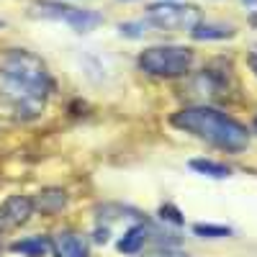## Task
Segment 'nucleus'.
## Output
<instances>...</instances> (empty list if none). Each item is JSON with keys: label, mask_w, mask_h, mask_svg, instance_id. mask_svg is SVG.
<instances>
[{"label": "nucleus", "mask_w": 257, "mask_h": 257, "mask_svg": "<svg viewBox=\"0 0 257 257\" xmlns=\"http://www.w3.org/2000/svg\"><path fill=\"white\" fill-rule=\"evenodd\" d=\"M0 80H3L6 100L18 116H36L44 108L49 90L47 64L29 49H6L0 52Z\"/></svg>", "instance_id": "1"}, {"label": "nucleus", "mask_w": 257, "mask_h": 257, "mask_svg": "<svg viewBox=\"0 0 257 257\" xmlns=\"http://www.w3.org/2000/svg\"><path fill=\"white\" fill-rule=\"evenodd\" d=\"M173 126L219 149H226V152H239L249 142L247 128L239 121H234L216 108H208V105H190V108L178 111L173 116Z\"/></svg>", "instance_id": "2"}, {"label": "nucleus", "mask_w": 257, "mask_h": 257, "mask_svg": "<svg viewBox=\"0 0 257 257\" xmlns=\"http://www.w3.org/2000/svg\"><path fill=\"white\" fill-rule=\"evenodd\" d=\"M190 64L193 52L188 47H149L139 54V67L155 77H180Z\"/></svg>", "instance_id": "3"}, {"label": "nucleus", "mask_w": 257, "mask_h": 257, "mask_svg": "<svg viewBox=\"0 0 257 257\" xmlns=\"http://www.w3.org/2000/svg\"><path fill=\"white\" fill-rule=\"evenodd\" d=\"M149 26H155L160 31H193V26L201 21L198 8L193 6H180V3H155L149 6L147 13Z\"/></svg>", "instance_id": "4"}, {"label": "nucleus", "mask_w": 257, "mask_h": 257, "mask_svg": "<svg viewBox=\"0 0 257 257\" xmlns=\"http://www.w3.org/2000/svg\"><path fill=\"white\" fill-rule=\"evenodd\" d=\"M36 16L41 18H54V21H64L70 24L77 34H88L95 26L103 24V16L95 11H82V8H72V6H62V3H49V0H41L34 6Z\"/></svg>", "instance_id": "5"}, {"label": "nucleus", "mask_w": 257, "mask_h": 257, "mask_svg": "<svg viewBox=\"0 0 257 257\" xmlns=\"http://www.w3.org/2000/svg\"><path fill=\"white\" fill-rule=\"evenodd\" d=\"M34 213V201L29 196H11L0 206V229H16L26 224Z\"/></svg>", "instance_id": "6"}, {"label": "nucleus", "mask_w": 257, "mask_h": 257, "mask_svg": "<svg viewBox=\"0 0 257 257\" xmlns=\"http://www.w3.org/2000/svg\"><path fill=\"white\" fill-rule=\"evenodd\" d=\"M54 257H90V244L82 234L75 231H59L52 237Z\"/></svg>", "instance_id": "7"}, {"label": "nucleus", "mask_w": 257, "mask_h": 257, "mask_svg": "<svg viewBox=\"0 0 257 257\" xmlns=\"http://www.w3.org/2000/svg\"><path fill=\"white\" fill-rule=\"evenodd\" d=\"M190 36L196 41H221V39H231L234 36V26H226V24H211V21H198L193 26Z\"/></svg>", "instance_id": "8"}, {"label": "nucleus", "mask_w": 257, "mask_h": 257, "mask_svg": "<svg viewBox=\"0 0 257 257\" xmlns=\"http://www.w3.org/2000/svg\"><path fill=\"white\" fill-rule=\"evenodd\" d=\"M149 242V224H137L132 226L123 237L118 239V252L123 254H137L144 244Z\"/></svg>", "instance_id": "9"}, {"label": "nucleus", "mask_w": 257, "mask_h": 257, "mask_svg": "<svg viewBox=\"0 0 257 257\" xmlns=\"http://www.w3.org/2000/svg\"><path fill=\"white\" fill-rule=\"evenodd\" d=\"M64 203H67V193L57 190V188H49L44 193H39V198L34 201V208H41L44 213H54V211H62Z\"/></svg>", "instance_id": "10"}, {"label": "nucleus", "mask_w": 257, "mask_h": 257, "mask_svg": "<svg viewBox=\"0 0 257 257\" xmlns=\"http://www.w3.org/2000/svg\"><path fill=\"white\" fill-rule=\"evenodd\" d=\"M49 249H52V239H47V237H29V239L13 242V252L29 254V257H41Z\"/></svg>", "instance_id": "11"}, {"label": "nucleus", "mask_w": 257, "mask_h": 257, "mask_svg": "<svg viewBox=\"0 0 257 257\" xmlns=\"http://www.w3.org/2000/svg\"><path fill=\"white\" fill-rule=\"evenodd\" d=\"M190 167L196 170V173L201 175H208V178H229L231 175V170L221 162H213V160H190Z\"/></svg>", "instance_id": "12"}, {"label": "nucleus", "mask_w": 257, "mask_h": 257, "mask_svg": "<svg viewBox=\"0 0 257 257\" xmlns=\"http://www.w3.org/2000/svg\"><path fill=\"white\" fill-rule=\"evenodd\" d=\"M147 29H152L149 21H126V24H118V34L126 39H142Z\"/></svg>", "instance_id": "13"}, {"label": "nucleus", "mask_w": 257, "mask_h": 257, "mask_svg": "<svg viewBox=\"0 0 257 257\" xmlns=\"http://www.w3.org/2000/svg\"><path fill=\"white\" fill-rule=\"evenodd\" d=\"M193 231H196L198 237H208V239H221V237H229L231 234L229 226H219V224H196Z\"/></svg>", "instance_id": "14"}, {"label": "nucleus", "mask_w": 257, "mask_h": 257, "mask_svg": "<svg viewBox=\"0 0 257 257\" xmlns=\"http://www.w3.org/2000/svg\"><path fill=\"white\" fill-rule=\"evenodd\" d=\"M160 213H162V219H167V221H173V224H183V216H180V211H178L175 206H162V208H160Z\"/></svg>", "instance_id": "15"}, {"label": "nucleus", "mask_w": 257, "mask_h": 257, "mask_svg": "<svg viewBox=\"0 0 257 257\" xmlns=\"http://www.w3.org/2000/svg\"><path fill=\"white\" fill-rule=\"evenodd\" d=\"M155 257H188L185 252H175V249H162V252H157Z\"/></svg>", "instance_id": "16"}, {"label": "nucleus", "mask_w": 257, "mask_h": 257, "mask_svg": "<svg viewBox=\"0 0 257 257\" xmlns=\"http://www.w3.org/2000/svg\"><path fill=\"white\" fill-rule=\"evenodd\" d=\"M249 64H252V70H254V75H257V49L252 52V57H249Z\"/></svg>", "instance_id": "17"}, {"label": "nucleus", "mask_w": 257, "mask_h": 257, "mask_svg": "<svg viewBox=\"0 0 257 257\" xmlns=\"http://www.w3.org/2000/svg\"><path fill=\"white\" fill-rule=\"evenodd\" d=\"M242 3H247V6H257V0H242Z\"/></svg>", "instance_id": "18"}, {"label": "nucleus", "mask_w": 257, "mask_h": 257, "mask_svg": "<svg viewBox=\"0 0 257 257\" xmlns=\"http://www.w3.org/2000/svg\"><path fill=\"white\" fill-rule=\"evenodd\" d=\"M254 132H257V118H254Z\"/></svg>", "instance_id": "19"}]
</instances>
